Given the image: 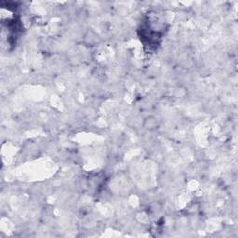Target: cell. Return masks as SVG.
Listing matches in <instances>:
<instances>
[{
	"label": "cell",
	"instance_id": "cell-1",
	"mask_svg": "<svg viewBox=\"0 0 238 238\" xmlns=\"http://www.w3.org/2000/svg\"><path fill=\"white\" fill-rule=\"evenodd\" d=\"M146 122H148V125H145V127L148 130H153L157 127V122L156 119L154 117H148L146 119Z\"/></svg>",
	"mask_w": 238,
	"mask_h": 238
}]
</instances>
